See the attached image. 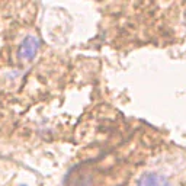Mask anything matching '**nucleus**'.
I'll return each mask as SVG.
<instances>
[{"label":"nucleus","instance_id":"1","mask_svg":"<svg viewBox=\"0 0 186 186\" xmlns=\"http://www.w3.org/2000/svg\"><path fill=\"white\" fill-rule=\"evenodd\" d=\"M39 47H41L39 39L33 35H28L26 38H24V41L18 48V58L25 60V61H32L38 54Z\"/></svg>","mask_w":186,"mask_h":186},{"label":"nucleus","instance_id":"3","mask_svg":"<svg viewBox=\"0 0 186 186\" xmlns=\"http://www.w3.org/2000/svg\"><path fill=\"white\" fill-rule=\"evenodd\" d=\"M20 186H26V185H20Z\"/></svg>","mask_w":186,"mask_h":186},{"label":"nucleus","instance_id":"2","mask_svg":"<svg viewBox=\"0 0 186 186\" xmlns=\"http://www.w3.org/2000/svg\"><path fill=\"white\" fill-rule=\"evenodd\" d=\"M137 186H170V182L166 176H163L160 173L150 172L144 173L143 176L138 179Z\"/></svg>","mask_w":186,"mask_h":186}]
</instances>
